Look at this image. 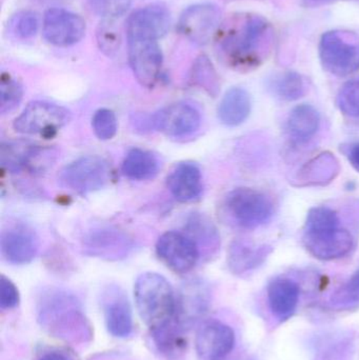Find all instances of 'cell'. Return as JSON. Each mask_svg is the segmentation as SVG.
<instances>
[{
	"label": "cell",
	"instance_id": "obj_30",
	"mask_svg": "<svg viewBox=\"0 0 359 360\" xmlns=\"http://www.w3.org/2000/svg\"><path fill=\"white\" fill-rule=\"evenodd\" d=\"M190 82L193 86L204 89L212 96H216L221 90L219 78L208 57L202 56L194 63L190 75Z\"/></svg>",
	"mask_w": 359,
	"mask_h": 360
},
{
	"label": "cell",
	"instance_id": "obj_39",
	"mask_svg": "<svg viewBox=\"0 0 359 360\" xmlns=\"http://www.w3.org/2000/svg\"><path fill=\"white\" fill-rule=\"evenodd\" d=\"M98 35L99 44L103 51H107L110 53L116 50L118 46V38L113 30L109 29V27H103Z\"/></svg>",
	"mask_w": 359,
	"mask_h": 360
},
{
	"label": "cell",
	"instance_id": "obj_16",
	"mask_svg": "<svg viewBox=\"0 0 359 360\" xmlns=\"http://www.w3.org/2000/svg\"><path fill=\"white\" fill-rule=\"evenodd\" d=\"M171 15L162 6H150L133 13L126 23L128 38H152L158 40L170 27Z\"/></svg>",
	"mask_w": 359,
	"mask_h": 360
},
{
	"label": "cell",
	"instance_id": "obj_24",
	"mask_svg": "<svg viewBox=\"0 0 359 360\" xmlns=\"http://www.w3.org/2000/svg\"><path fill=\"white\" fill-rule=\"evenodd\" d=\"M250 94L242 88H232L226 93L218 108V117L221 124L228 127H237L244 124L251 113Z\"/></svg>",
	"mask_w": 359,
	"mask_h": 360
},
{
	"label": "cell",
	"instance_id": "obj_37",
	"mask_svg": "<svg viewBox=\"0 0 359 360\" xmlns=\"http://www.w3.org/2000/svg\"><path fill=\"white\" fill-rule=\"evenodd\" d=\"M13 33L20 38H30L35 35L38 30V19L36 14L32 12L19 13L13 18Z\"/></svg>",
	"mask_w": 359,
	"mask_h": 360
},
{
	"label": "cell",
	"instance_id": "obj_25",
	"mask_svg": "<svg viewBox=\"0 0 359 360\" xmlns=\"http://www.w3.org/2000/svg\"><path fill=\"white\" fill-rule=\"evenodd\" d=\"M210 302V292L202 281L188 283L177 298V321H192L204 314Z\"/></svg>",
	"mask_w": 359,
	"mask_h": 360
},
{
	"label": "cell",
	"instance_id": "obj_41",
	"mask_svg": "<svg viewBox=\"0 0 359 360\" xmlns=\"http://www.w3.org/2000/svg\"><path fill=\"white\" fill-rule=\"evenodd\" d=\"M40 360H67V359L61 353L51 352L44 355Z\"/></svg>",
	"mask_w": 359,
	"mask_h": 360
},
{
	"label": "cell",
	"instance_id": "obj_12",
	"mask_svg": "<svg viewBox=\"0 0 359 360\" xmlns=\"http://www.w3.org/2000/svg\"><path fill=\"white\" fill-rule=\"evenodd\" d=\"M0 248L6 262L13 264H27L37 255L39 239L30 226L15 224L2 231Z\"/></svg>",
	"mask_w": 359,
	"mask_h": 360
},
{
	"label": "cell",
	"instance_id": "obj_6",
	"mask_svg": "<svg viewBox=\"0 0 359 360\" xmlns=\"http://www.w3.org/2000/svg\"><path fill=\"white\" fill-rule=\"evenodd\" d=\"M112 170L105 158L97 155L84 156L63 169L60 180L63 186L80 194L95 192L107 186Z\"/></svg>",
	"mask_w": 359,
	"mask_h": 360
},
{
	"label": "cell",
	"instance_id": "obj_10",
	"mask_svg": "<svg viewBox=\"0 0 359 360\" xmlns=\"http://www.w3.org/2000/svg\"><path fill=\"white\" fill-rule=\"evenodd\" d=\"M86 34V21L63 8H50L44 18V36L50 44L69 46L77 44Z\"/></svg>",
	"mask_w": 359,
	"mask_h": 360
},
{
	"label": "cell",
	"instance_id": "obj_15",
	"mask_svg": "<svg viewBox=\"0 0 359 360\" xmlns=\"http://www.w3.org/2000/svg\"><path fill=\"white\" fill-rule=\"evenodd\" d=\"M48 155L44 148L23 141L2 143L0 153L2 169L13 173L40 172L48 162Z\"/></svg>",
	"mask_w": 359,
	"mask_h": 360
},
{
	"label": "cell",
	"instance_id": "obj_1",
	"mask_svg": "<svg viewBox=\"0 0 359 360\" xmlns=\"http://www.w3.org/2000/svg\"><path fill=\"white\" fill-rule=\"evenodd\" d=\"M219 53L228 65L250 71L269 56L274 44L271 23L256 14H236L221 23L216 33Z\"/></svg>",
	"mask_w": 359,
	"mask_h": 360
},
{
	"label": "cell",
	"instance_id": "obj_36",
	"mask_svg": "<svg viewBox=\"0 0 359 360\" xmlns=\"http://www.w3.org/2000/svg\"><path fill=\"white\" fill-rule=\"evenodd\" d=\"M91 8L107 19L122 16L130 8L132 0H88Z\"/></svg>",
	"mask_w": 359,
	"mask_h": 360
},
{
	"label": "cell",
	"instance_id": "obj_9",
	"mask_svg": "<svg viewBox=\"0 0 359 360\" xmlns=\"http://www.w3.org/2000/svg\"><path fill=\"white\" fill-rule=\"evenodd\" d=\"M303 241L312 256L324 262L345 257L354 245V239L349 231L341 226L318 232H305Z\"/></svg>",
	"mask_w": 359,
	"mask_h": 360
},
{
	"label": "cell",
	"instance_id": "obj_42",
	"mask_svg": "<svg viewBox=\"0 0 359 360\" xmlns=\"http://www.w3.org/2000/svg\"><path fill=\"white\" fill-rule=\"evenodd\" d=\"M240 360H255L254 359H252V357H246V359H242Z\"/></svg>",
	"mask_w": 359,
	"mask_h": 360
},
{
	"label": "cell",
	"instance_id": "obj_4",
	"mask_svg": "<svg viewBox=\"0 0 359 360\" xmlns=\"http://www.w3.org/2000/svg\"><path fill=\"white\" fill-rule=\"evenodd\" d=\"M320 56L329 73L351 75L359 70V38L350 32H327L320 39Z\"/></svg>",
	"mask_w": 359,
	"mask_h": 360
},
{
	"label": "cell",
	"instance_id": "obj_14",
	"mask_svg": "<svg viewBox=\"0 0 359 360\" xmlns=\"http://www.w3.org/2000/svg\"><path fill=\"white\" fill-rule=\"evenodd\" d=\"M154 128L167 136L181 139L195 133L200 126V114L187 103H174L157 112L152 117Z\"/></svg>",
	"mask_w": 359,
	"mask_h": 360
},
{
	"label": "cell",
	"instance_id": "obj_23",
	"mask_svg": "<svg viewBox=\"0 0 359 360\" xmlns=\"http://www.w3.org/2000/svg\"><path fill=\"white\" fill-rule=\"evenodd\" d=\"M311 349L314 360H351L353 338L346 332H322L312 340Z\"/></svg>",
	"mask_w": 359,
	"mask_h": 360
},
{
	"label": "cell",
	"instance_id": "obj_19",
	"mask_svg": "<svg viewBox=\"0 0 359 360\" xmlns=\"http://www.w3.org/2000/svg\"><path fill=\"white\" fill-rule=\"evenodd\" d=\"M273 248L268 245H255L244 239L234 240L228 251V266L235 275H244L265 264Z\"/></svg>",
	"mask_w": 359,
	"mask_h": 360
},
{
	"label": "cell",
	"instance_id": "obj_20",
	"mask_svg": "<svg viewBox=\"0 0 359 360\" xmlns=\"http://www.w3.org/2000/svg\"><path fill=\"white\" fill-rule=\"evenodd\" d=\"M341 165L334 154L322 152L306 162L295 175L296 186H326L337 179Z\"/></svg>",
	"mask_w": 359,
	"mask_h": 360
},
{
	"label": "cell",
	"instance_id": "obj_32",
	"mask_svg": "<svg viewBox=\"0 0 359 360\" xmlns=\"http://www.w3.org/2000/svg\"><path fill=\"white\" fill-rule=\"evenodd\" d=\"M339 218L337 212L330 207L320 205L310 209L306 219L305 232H318L339 228Z\"/></svg>",
	"mask_w": 359,
	"mask_h": 360
},
{
	"label": "cell",
	"instance_id": "obj_5",
	"mask_svg": "<svg viewBox=\"0 0 359 360\" xmlns=\"http://www.w3.org/2000/svg\"><path fill=\"white\" fill-rule=\"evenodd\" d=\"M69 110L48 101H33L15 120L14 129L21 134L52 137L71 120Z\"/></svg>",
	"mask_w": 359,
	"mask_h": 360
},
{
	"label": "cell",
	"instance_id": "obj_40",
	"mask_svg": "<svg viewBox=\"0 0 359 360\" xmlns=\"http://www.w3.org/2000/svg\"><path fill=\"white\" fill-rule=\"evenodd\" d=\"M344 153L351 166L359 173V143L344 147Z\"/></svg>",
	"mask_w": 359,
	"mask_h": 360
},
{
	"label": "cell",
	"instance_id": "obj_26",
	"mask_svg": "<svg viewBox=\"0 0 359 360\" xmlns=\"http://www.w3.org/2000/svg\"><path fill=\"white\" fill-rule=\"evenodd\" d=\"M320 126V113L313 105L307 103L295 107L287 120L289 134L299 143L311 139L318 133Z\"/></svg>",
	"mask_w": 359,
	"mask_h": 360
},
{
	"label": "cell",
	"instance_id": "obj_21",
	"mask_svg": "<svg viewBox=\"0 0 359 360\" xmlns=\"http://www.w3.org/2000/svg\"><path fill=\"white\" fill-rule=\"evenodd\" d=\"M171 194L181 202H191L202 193V177L200 168L192 162L177 165L167 179Z\"/></svg>",
	"mask_w": 359,
	"mask_h": 360
},
{
	"label": "cell",
	"instance_id": "obj_7",
	"mask_svg": "<svg viewBox=\"0 0 359 360\" xmlns=\"http://www.w3.org/2000/svg\"><path fill=\"white\" fill-rule=\"evenodd\" d=\"M129 60L141 86L152 88L157 84L162 68V53L158 40L128 38Z\"/></svg>",
	"mask_w": 359,
	"mask_h": 360
},
{
	"label": "cell",
	"instance_id": "obj_22",
	"mask_svg": "<svg viewBox=\"0 0 359 360\" xmlns=\"http://www.w3.org/2000/svg\"><path fill=\"white\" fill-rule=\"evenodd\" d=\"M105 323L115 338H126L133 330L132 311L126 295L117 288H111L105 295Z\"/></svg>",
	"mask_w": 359,
	"mask_h": 360
},
{
	"label": "cell",
	"instance_id": "obj_17",
	"mask_svg": "<svg viewBox=\"0 0 359 360\" xmlns=\"http://www.w3.org/2000/svg\"><path fill=\"white\" fill-rule=\"evenodd\" d=\"M267 296L272 314L280 323H284L290 319L296 311L301 288L293 279L278 277L269 283Z\"/></svg>",
	"mask_w": 359,
	"mask_h": 360
},
{
	"label": "cell",
	"instance_id": "obj_28",
	"mask_svg": "<svg viewBox=\"0 0 359 360\" xmlns=\"http://www.w3.org/2000/svg\"><path fill=\"white\" fill-rule=\"evenodd\" d=\"M185 234L197 245L200 253H212L219 247V236L212 221L200 215L194 214L188 220Z\"/></svg>",
	"mask_w": 359,
	"mask_h": 360
},
{
	"label": "cell",
	"instance_id": "obj_2",
	"mask_svg": "<svg viewBox=\"0 0 359 360\" xmlns=\"http://www.w3.org/2000/svg\"><path fill=\"white\" fill-rule=\"evenodd\" d=\"M135 300L141 319L153 333L178 321L176 295L162 275H141L135 283Z\"/></svg>",
	"mask_w": 359,
	"mask_h": 360
},
{
	"label": "cell",
	"instance_id": "obj_33",
	"mask_svg": "<svg viewBox=\"0 0 359 360\" xmlns=\"http://www.w3.org/2000/svg\"><path fill=\"white\" fill-rule=\"evenodd\" d=\"M22 98L20 84L8 74H2L0 80V112L2 114L14 110Z\"/></svg>",
	"mask_w": 359,
	"mask_h": 360
},
{
	"label": "cell",
	"instance_id": "obj_29",
	"mask_svg": "<svg viewBox=\"0 0 359 360\" xmlns=\"http://www.w3.org/2000/svg\"><path fill=\"white\" fill-rule=\"evenodd\" d=\"M271 90L282 101H297L306 94L305 80L296 72H285L272 80Z\"/></svg>",
	"mask_w": 359,
	"mask_h": 360
},
{
	"label": "cell",
	"instance_id": "obj_13",
	"mask_svg": "<svg viewBox=\"0 0 359 360\" xmlns=\"http://www.w3.org/2000/svg\"><path fill=\"white\" fill-rule=\"evenodd\" d=\"M235 346L233 329L218 321L204 323L196 336V351L202 360H225Z\"/></svg>",
	"mask_w": 359,
	"mask_h": 360
},
{
	"label": "cell",
	"instance_id": "obj_11",
	"mask_svg": "<svg viewBox=\"0 0 359 360\" xmlns=\"http://www.w3.org/2000/svg\"><path fill=\"white\" fill-rule=\"evenodd\" d=\"M221 12L213 4H197L187 8L179 20V31L198 44L210 41L221 27Z\"/></svg>",
	"mask_w": 359,
	"mask_h": 360
},
{
	"label": "cell",
	"instance_id": "obj_3",
	"mask_svg": "<svg viewBox=\"0 0 359 360\" xmlns=\"http://www.w3.org/2000/svg\"><path fill=\"white\" fill-rule=\"evenodd\" d=\"M225 212L240 228L256 229L267 224L274 213L273 202L261 191L238 188L226 197Z\"/></svg>",
	"mask_w": 359,
	"mask_h": 360
},
{
	"label": "cell",
	"instance_id": "obj_43",
	"mask_svg": "<svg viewBox=\"0 0 359 360\" xmlns=\"http://www.w3.org/2000/svg\"><path fill=\"white\" fill-rule=\"evenodd\" d=\"M312 1H326V0H312Z\"/></svg>",
	"mask_w": 359,
	"mask_h": 360
},
{
	"label": "cell",
	"instance_id": "obj_31",
	"mask_svg": "<svg viewBox=\"0 0 359 360\" xmlns=\"http://www.w3.org/2000/svg\"><path fill=\"white\" fill-rule=\"evenodd\" d=\"M330 304L337 310H351L359 307V270L332 294Z\"/></svg>",
	"mask_w": 359,
	"mask_h": 360
},
{
	"label": "cell",
	"instance_id": "obj_27",
	"mask_svg": "<svg viewBox=\"0 0 359 360\" xmlns=\"http://www.w3.org/2000/svg\"><path fill=\"white\" fill-rule=\"evenodd\" d=\"M159 170V162L151 152L133 149L122 162V171L124 176L133 180L154 179Z\"/></svg>",
	"mask_w": 359,
	"mask_h": 360
},
{
	"label": "cell",
	"instance_id": "obj_8",
	"mask_svg": "<svg viewBox=\"0 0 359 360\" xmlns=\"http://www.w3.org/2000/svg\"><path fill=\"white\" fill-rule=\"evenodd\" d=\"M156 252L160 259L176 273H187L197 264L200 250L185 233H164L158 239Z\"/></svg>",
	"mask_w": 359,
	"mask_h": 360
},
{
	"label": "cell",
	"instance_id": "obj_35",
	"mask_svg": "<svg viewBox=\"0 0 359 360\" xmlns=\"http://www.w3.org/2000/svg\"><path fill=\"white\" fill-rule=\"evenodd\" d=\"M92 128L97 139L110 141L117 133V120L112 110L100 109L95 112L92 118Z\"/></svg>",
	"mask_w": 359,
	"mask_h": 360
},
{
	"label": "cell",
	"instance_id": "obj_18",
	"mask_svg": "<svg viewBox=\"0 0 359 360\" xmlns=\"http://www.w3.org/2000/svg\"><path fill=\"white\" fill-rule=\"evenodd\" d=\"M84 249L91 255L117 259L128 253L131 241L126 235L116 229H96L84 239Z\"/></svg>",
	"mask_w": 359,
	"mask_h": 360
},
{
	"label": "cell",
	"instance_id": "obj_38",
	"mask_svg": "<svg viewBox=\"0 0 359 360\" xmlns=\"http://www.w3.org/2000/svg\"><path fill=\"white\" fill-rule=\"evenodd\" d=\"M19 302V293L14 283L1 276L0 279V307L2 310L15 308Z\"/></svg>",
	"mask_w": 359,
	"mask_h": 360
},
{
	"label": "cell",
	"instance_id": "obj_34",
	"mask_svg": "<svg viewBox=\"0 0 359 360\" xmlns=\"http://www.w3.org/2000/svg\"><path fill=\"white\" fill-rule=\"evenodd\" d=\"M337 105L345 115L359 117V79L350 80L341 86Z\"/></svg>",
	"mask_w": 359,
	"mask_h": 360
}]
</instances>
